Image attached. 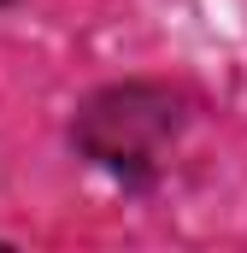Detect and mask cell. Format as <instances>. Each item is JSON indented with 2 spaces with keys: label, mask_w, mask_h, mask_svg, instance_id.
<instances>
[]
</instances>
